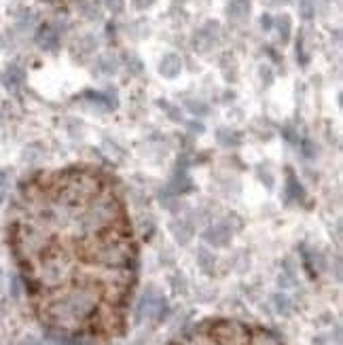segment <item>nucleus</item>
<instances>
[{
	"label": "nucleus",
	"instance_id": "obj_1",
	"mask_svg": "<svg viewBox=\"0 0 343 345\" xmlns=\"http://www.w3.org/2000/svg\"><path fill=\"white\" fill-rule=\"evenodd\" d=\"M15 248L40 318L72 337L125 330L138 250L117 180L100 167L40 172L23 186Z\"/></svg>",
	"mask_w": 343,
	"mask_h": 345
},
{
	"label": "nucleus",
	"instance_id": "obj_2",
	"mask_svg": "<svg viewBox=\"0 0 343 345\" xmlns=\"http://www.w3.org/2000/svg\"><path fill=\"white\" fill-rule=\"evenodd\" d=\"M38 45L42 49H55V47H57V34H55L51 28L45 26L38 32Z\"/></svg>",
	"mask_w": 343,
	"mask_h": 345
},
{
	"label": "nucleus",
	"instance_id": "obj_3",
	"mask_svg": "<svg viewBox=\"0 0 343 345\" xmlns=\"http://www.w3.org/2000/svg\"><path fill=\"white\" fill-rule=\"evenodd\" d=\"M180 72V59L176 55H168L161 62V74L165 76H176Z\"/></svg>",
	"mask_w": 343,
	"mask_h": 345
},
{
	"label": "nucleus",
	"instance_id": "obj_4",
	"mask_svg": "<svg viewBox=\"0 0 343 345\" xmlns=\"http://www.w3.org/2000/svg\"><path fill=\"white\" fill-rule=\"evenodd\" d=\"M244 11H248V4H246V0H233L231 2V7H229V15H233V17H240Z\"/></svg>",
	"mask_w": 343,
	"mask_h": 345
}]
</instances>
